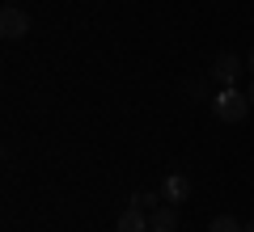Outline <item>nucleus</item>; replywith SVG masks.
I'll return each mask as SVG.
<instances>
[{"label":"nucleus","instance_id":"nucleus-9","mask_svg":"<svg viewBox=\"0 0 254 232\" xmlns=\"http://www.w3.org/2000/svg\"><path fill=\"white\" fill-rule=\"evenodd\" d=\"M246 97H250V106H254V85H250V93H246Z\"/></svg>","mask_w":254,"mask_h":232},{"label":"nucleus","instance_id":"nucleus-8","mask_svg":"<svg viewBox=\"0 0 254 232\" xmlns=\"http://www.w3.org/2000/svg\"><path fill=\"white\" fill-rule=\"evenodd\" d=\"M153 203H157V194H148V190H140V194L131 198V207H144V211H148V207H153Z\"/></svg>","mask_w":254,"mask_h":232},{"label":"nucleus","instance_id":"nucleus-6","mask_svg":"<svg viewBox=\"0 0 254 232\" xmlns=\"http://www.w3.org/2000/svg\"><path fill=\"white\" fill-rule=\"evenodd\" d=\"M148 224H153V232H174L178 228V215H174V207H157Z\"/></svg>","mask_w":254,"mask_h":232},{"label":"nucleus","instance_id":"nucleus-7","mask_svg":"<svg viewBox=\"0 0 254 232\" xmlns=\"http://www.w3.org/2000/svg\"><path fill=\"white\" fill-rule=\"evenodd\" d=\"M208 232H246V224L233 220V215H216V220L208 224Z\"/></svg>","mask_w":254,"mask_h":232},{"label":"nucleus","instance_id":"nucleus-10","mask_svg":"<svg viewBox=\"0 0 254 232\" xmlns=\"http://www.w3.org/2000/svg\"><path fill=\"white\" fill-rule=\"evenodd\" d=\"M246 232H254V220H250V224H246Z\"/></svg>","mask_w":254,"mask_h":232},{"label":"nucleus","instance_id":"nucleus-3","mask_svg":"<svg viewBox=\"0 0 254 232\" xmlns=\"http://www.w3.org/2000/svg\"><path fill=\"white\" fill-rule=\"evenodd\" d=\"M161 198H165V203H187V198H190V178L170 173V178L161 182Z\"/></svg>","mask_w":254,"mask_h":232},{"label":"nucleus","instance_id":"nucleus-5","mask_svg":"<svg viewBox=\"0 0 254 232\" xmlns=\"http://www.w3.org/2000/svg\"><path fill=\"white\" fill-rule=\"evenodd\" d=\"M237 72H242V59H237V55H229V51H225V55H216V63H212V76H216L225 89L237 81Z\"/></svg>","mask_w":254,"mask_h":232},{"label":"nucleus","instance_id":"nucleus-1","mask_svg":"<svg viewBox=\"0 0 254 232\" xmlns=\"http://www.w3.org/2000/svg\"><path fill=\"white\" fill-rule=\"evenodd\" d=\"M212 110H216V118H220V123H242V118H246V110H250V97H246V93H237L233 85H229V89H220V93H216Z\"/></svg>","mask_w":254,"mask_h":232},{"label":"nucleus","instance_id":"nucleus-4","mask_svg":"<svg viewBox=\"0 0 254 232\" xmlns=\"http://www.w3.org/2000/svg\"><path fill=\"white\" fill-rule=\"evenodd\" d=\"M115 232H153V224H148V215H144V207H127V211L119 215V224H115Z\"/></svg>","mask_w":254,"mask_h":232},{"label":"nucleus","instance_id":"nucleus-2","mask_svg":"<svg viewBox=\"0 0 254 232\" xmlns=\"http://www.w3.org/2000/svg\"><path fill=\"white\" fill-rule=\"evenodd\" d=\"M0 34L4 38H26L30 34V17L17 9V4H9V9L0 13Z\"/></svg>","mask_w":254,"mask_h":232},{"label":"nucleus","instance_id":"nucleus-11","mask_svg":"<svg viewBox=\"0 0 254 232\" xmlns=\"http://www.w3.org/2000/svg\"><path fill=\"white\" fill-rule=\"evenodd\" d=\"M250 68H254V51H250Z\"/></svg>","mask_w":254,"mask_h":232}]
</instances>
